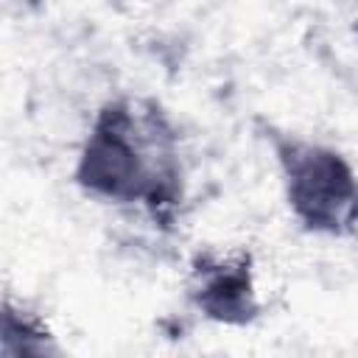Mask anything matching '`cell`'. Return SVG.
Listing matches in <instances>:
<instances>
[{
	"mask_svg": "<svg viewBox=\"0 0 358 358\" xmlns=\"http://www.w3.org/2000/svg\"><path fill=\"white\" fill-rule=\"evenodd\" d=\"M3 355L6 358H20V355H34L45 358L59 352L56 336L45 324V319L25 305H17L14 299L3 302Z\"/></svg>",
	"mask_w": 358,
	"mask_h": 358,
	"instance_id": "cell-4",
	"label": "cell"
},
{
	"mask_svg": "<svg viewBox=\"0 0 358 358\" xmlns=\"http://www.w3.org/2000/svg\"><path fill=\"white\" fill-rule=\"evenodd\" d=\"M274 159L285 204L296 224L313 235H347L358 204V173L333 145L296 134H277Z\"/></svg>",
	"mask_w": 358,
	"mask_h": 358,
	"instance_id": "cell-2",
	"label": "cell"
},
{
	"mask_svg": "<svg viewBox=\"0 0 358 358\" xmlns=\"http://www.w3.org/2000/svg\"><path fill=\"white\" fill-rule=\"evenodd\" d=\"M185 291L199 316L215 324L243 327L260 313L249 252H199L190 263Z\"/></svg>",
	"mask_w": 358,
	"mask_h": 358,
	"instance_id": "cell-3",
	"label": "cell"
},
{
	"mask_svg": "<svg viewBox=\"0 0 358 358\" xmlns=\"http://www.w3.org/2000/svg\"><path fill=\"white\" fill-rule=\"evenodd\" d=\"M73 179L98 201L140 204L154 218H171L185 193L179 137L171 117L154 101H106L87 129Z\"/></svg>",
	"mask_w": 358,
	"mask_h": 358,
	"instance_id": "cell-1",
	"label": "cell"
}]
</instances>
